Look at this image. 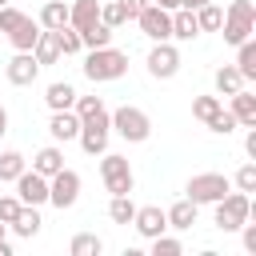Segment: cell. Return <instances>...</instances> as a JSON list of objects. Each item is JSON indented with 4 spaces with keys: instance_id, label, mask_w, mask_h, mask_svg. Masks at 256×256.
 Segmentation results:
<instances>
[{
    "instance_id": "1",
    "label": "cell",
    "mask_w": 256,
    "mask_h": 256,
    "mask_svg": "<svg viewBox=\"0 0 256 256\" xmlns=\"http://www.w3.org/2000/svg\"><path fill=\"white\" fill-rule=\"evenodd\" d=\"M124 72H128V52H120V48H112V44H104V48H88V56H84V76H88L92 84L120 80Z\"/></svg>"
},
{
    "instance_id": "2",
    "label": "cell",
    "mask_w": 256,
    "mask_h": 256,
    "mask_svg": "<svg viewBox=\"0 0 256 256\" xmlns=\"http://www.w3.org/2000/svg\"><path fill=\"white\" fill-rule=\"evenodd\" d=\"M0 32L8 36V44H12L16 52H32V44H36V36H40V20H32L28 12L4 4V8H0Z\"/></svg>"
},
{
    "instance_id": "3",
    "label": "cell",
    "mask_w": 256,
    "mask_h": 256,
    "mask_svg": "<svg viewBox=\"0 0 256 256\" xmlns=\"http://www.w3.org/2000/svg\"><path fill=\"white\" fill-rule=\"evenodd\" d=\"M220 32H224V44H244L252 32H256V4L252 0H232L224 8V20H220Z\"/></svg>"
},
{
    "instance_id": "4",
    "label": "cell",
    "mask_w": 256,
    "mask_h": 256,
    "mask_svg": "<svg viewBox=\"0 0 256 256\" xmlns=\"http://www.w3.org/2000/svg\"><path fill=\"white\" fill-rule=\"evenodd\" d=\"M108 120H112V132H116L120 140H128V144H144V140L152 136V120H148V112L136 108V104H120L116 112H108Z\"/></svg>"
},
{
    "instance_id": "5",
    "label": "cell",
    "mask_w": 256,
    "mask_h": 256,
    "mask_svg": "<svg viewBox=\"0 0 256 256\" xmlns=\"http://www.w3.org/2000/svg\"><path fill=\"white\" fill-rule=\"evenodd\" d=\"M212 224L220 232H240L244 220H252V196L248 192H224L216 204H212Z\"/></svg>"
},
{
    "instance_id": "6",
    "label": "cell",
    "mask_w": 256,
    "mask_h": 256,
    "mask_svg": "<svg viewBox=\"0 0 256 256\" xmlns=\"http://www.w3.org/2000/svg\"><path fill=\"white\" fill-rule=\"evenodd\" d=\"M100 180H104V188L112 196H132V188H136L132 164L120 152H100Z\"/></svg>"
},
{
    "instance_id": "7",
    "label": "cell",
    "mask_w": 256,
    "mask_h": 256,
    "mask_svg": "<svg viewBox=\"0 0 256 256\" xmlns=\"http://www.w3.org/2000/svg\"><path fill=\"white\" fill-rule=\"evenodd\" d=\"M108 136H112V120H108V108H100V112H92V116H84L80 120V148L88 152V156H100V152H108Z\"/></svg>"
},
{
    "instance_id": "8",
    "label": "cell",
    "mask_w": 256,
    "mask_h": 256,
    "mask_svg": "<svg viewBox=\"0 0 256 256\" xmlns=\"http://www.w3.org/2000/svg\"><path fill=\"white\" fill-rule=\"evenodd\" d=\"M188 200L200 208V204H216L224 192H232V180L224 176V172H200V176H192L188 180Z\"/></svg>"
},
{
    "instance_id": "9",
    "label": "cell",
    "mask_w": 256,
    "mask_h": 256,
    "mask_svg": "<svg viewBox=\"0 0 256 256\" xmlns=\"http://www.w3.org/2000/svg\"><path fill=\"white\" fill-rule=\"evenodd\" d=\"M80 200V172H72V168H60L56 176H48V204L52 208H72Z\"/></svg>"
},
{
    "instance_id": "10",
    "label": "cell",
    "mask_w": 256,
    "mask_h": 256,
    "mask_svg": "<svg viewBox=\"0 0 256 256\" xmlns=\"http://www.w3.org/2000/svg\"><path fill=\"white\" fill-rule=\"evenodd\" d=\"M136 24H140V32L156 44V40H172V12L168 8H160V4H144L140 12H136Z\"/></svg>"
},
{
    "instance_id": "11",
    "label": "cell",
    "mask_w": 256,
    "mask_h": 256,
    "mask_svg": "<svg viewBox=\"0 0 256 256\" xmlns=\"http://www.w3.org/2000/svg\"><path fill=\"white\" fill-rule=\"evenodd\" d=\"M148 72H152L156 80H172V76L180 72V48H176L172 40H156L152 52H148Z\"/></svg>"
},
{
    "instance_id": "12",
    "label": "cell",
    "mask_w": 256,
    "mask_h": 256,
    "mask_svg": "<svg viewBox=\"0 0 256 256\" xmlns=\"http://www.w3.org/2000/svg\"><path fill=\"white\" fill-rule=\"evenodd\" d=\"M16 196H20V204H48V176H40V172H32V168H24L16 180Z\"/></svg>"
},
{
    "instance_id": "13",
    "label": "cell",
    "mask_w": 256,
    "mask_h": 256,
    "mask_svg": "<svg viewBox=\"0 0 256 256\" xmlns=\"http://www.w3.org/2000/svg\"><path fill=\"white\" fill-rule=\"evenodd\" d=\"M4 76H8V84L28 88V84L40 76V64H36V56H32V52H16V56L4 64Z\"/></svg>"
},
{
    "instance_id": "14",
    "label": "cell",
    "mask_w": 256,
    "mask_h": 256,
    "mask_svg": "<svg viewBox=\"0 0 256 256\" xmlns=\"http://www.w3.org/2000/svg\"><path fill=\"white\" fill-rule=\"evenodd\" d=\"M132 228H136L144 240H152V236L168 232V216H164V208H156V204H144V208H136V216H132Z\"/></svg>"
},
{
    "instance_id": "15",
    "label": "cell",
    "mask_w": 256,
    "mask_h": 256,
    "mask_svg": "<svg viewBox=\"0 0 256 256\" xmlns=\"http://www.w3.org/2000/svg\"><path fill=\"white\" fill-rule=\"evenodd\" d=\"M48 132H52V140H56V144H68V140H76V136H80V116H76L72 108H64V112H52V120H48Z\"/></svg>"
},
{
    "instance_id": "16",
    "label": "cell",
    "mask_w": 256,
    "mask_h": 256,
    "mask_svg": "<svg viewBox=\"0 0 256 256\" xmlns=\"http://www.w3.org/2000/svg\"><path fill=\"white\" fill-rule=\"evenodd\" d=\"M32 56H36V64L44 68V64H56L64 52H60V36L52 32V28H40V36H36V44H32Z\"/></svg>"
},
{
    "instance_id": "17",
    "label": "cell",
    "mask_w": 256,
    "mask_h": 256,
    "mask_svg": "<svg viewBox=\"0 0 256 256\" xmlns=\"http://www.w3.org/2000/svg\"><path fill=\"white\" fill-rule=\"evenodd\" d=\"M96 20H100V0H72V4H68V24H72L76 32L92 28Z\"/></svg>"
},
{
    "instance_id": "18",
    "label": "cell",
    "mask_w": 256,
    "mask_h": 256,
    "mask_svg": "<svg viewBox=\"0 0 256 256\" xmlns=\"http://www.w3.org/2000/svg\"><path fill=\"white\" fill-rule=\"evenodd\" d=\"M232 100V116H236V124H244V128H256V96L248 92V88H240V92H232L228 96Z\"/></svg>"
},
{
    "instance_id": "19",
    "label": "cell",
    "mask_w": 256,
    "mask_h": 256,
    "mask_svg": "<svg viewBox=\"0 0 256 256\" xmlns=\"http://www.w3.org/2000/svg\"><path fill=\"white\" fill-rule=\"evenodd\" d=\"M40 224H44V220H40V208H36V204H20V212H16V220H12L8 228H12L16 236L32 240V236L40 232Z\"/></svg>"
},
{
    "instance_id": "20",
    "label": "cell",
    "mask_w": 256,
    "mask_h": 256,
    "mask_svg": "<svg viewBox=\"0 0 256 256\" xmlns=\"http://www.w3.org/2000/svg\"><path fill=\"white\" fill-rule=\"evenodd\" d=\"M196 36H200L196 12L192 8H172V40H196Z\"/></svg>"
},
{
    "instance_id": "21",
    "label": "cell",
    "mask_w": 256,
    "mask_h": 256,
    "mask_svg": "<svg viewBox=\"0 0 256 256\" xmlns=\"http://www.w3.org/2000/svg\"><path fill=\"white\" fill-rule=\"evenodd\" d=\"M64 168V152H60V144H48V148H40L36 156H32V172H40V176H56Z\"/></svg>"
},
{
    "instance_id": "22",
    "label": "cell",
    "mask_w": 256,
    "mask_h": 256,
    "mask_svg": "<svg viewBox=\"0 0 256 256\" xmlns=\"http://www.w3.org/2000/svg\"><path fill=\"white\" fill-rule=\"evenodd\" d=\"M44 104H48L52 112H64V108H72V104H76V88H72L68 80H56V84H48Z\"/></svg>"
},
{
    "instance_id": "23",
    "label": "cell",
    "mask_w": 256,
    "mask_h": 256,
    "mask_svg": "<svg viewBox=\"0 0 256 256\" xmlns=\"http://www.w3.org/2000/svg\"><path fill=\"white\" fill-rule=\"evenodd\" d=\"M164 216H168V228H176V232H188V228L196 224V204L184 196V200H176V204H172Z\"/></svg>"
},
{
    "instance_id": "24",
    "label": "cell",
    "mask_w": 256,
    "mask_h": 256,
    "mask_svg": "<svg viewBox=\"0 0 256 256\" xmlns=\"http://www.w3.org/2000/svg\"><path fill=\"white\" fill-rule=\"evenodd\" d=\"M212 84H216V96L224 100V96H232V92H240V88H244V76L236 72V64H224V68H216Z\"/></svg>"
},
{
    "instance_id": "25",
    "label": "cell",
    "mask_w": 256,
    "mask_h": 256,
    "mask_svg": "<svg viewBox=\"0 0 256 256\" xmlns=\"http://www.w3.org/2000/svg\"><path fill=\"white\" fill-rule=\"evenodd\" d=\"M64 24H68V4H64V0H44V8H40V28L60 32Z\"/></svg>"
},
{
    "instance_id": "26",
    "label": "cell",
    "mask_w": 256,
    "mask_h": 256,
    "mask_svg": "<svg viewBox=\"0 0 256 256\" xmlns=\"http://www.w3.org/2000/svg\"><path fill=\"white\" fill-rule=\"evenodd\" d=\"M236 72L244 76V84L256 80V40H252V36H248L244 44H236Z\"/></svg>"
},
{
    "instance_id": "27",
    "label": "cell",
    "mask_w": 256,
    "mask_h": 256,
    "mask_svg": "<svg viewBox=\"0 0 256 256\" xmlns=\"http://www.w3.org/2000/svg\"><path fill=\"white\" fill-rule=\"evenodd\" d=\"M68 252H72V256H100V252H104V240H100L96 232H76L72 244H68Z\"/></svg>"
},
{
    "instance_id": "28",
    "label": "cell",
    "mask_w": 256,
    "mask_h": 256,
    "mask_svg": "<svg viewBox=\"0 0 256 256\" xmlns=\"http://www.w3.org/2000/svg\"><path fill=\"white\" fill-rule=\"evenodd\" d=\"M220 20H224V8H220L216 0H208V4L196 8V24H200V32H220Z\"/></svg>"
},
{
    "instance_id": "29",
    "label": "cell",
    "mask_w": 256,
    "mask_h": 256,
    "mask_svg": "<svg viewBox=\"0 0 256 256\" xmlns=\"http://www.w3.org/2000/svg\"><path fill=\"white\" fill-rule=\"evenodd\" d=\"M28 168V160H24V152H16V148H8V152H0V180H16L20 172Z\"/></svg>"
},
{
    "instance_id": "30",
    "label": "cell",
    "mask_w": 256,
    "mask_h": 256,
    "mask_svg": "<svg viewBox=\"0 0 256 256\" xmlns=\"http://www.w3.org/2000/svg\"><path fill=\"white\" fill-rule=\"evenodd\" d=\"M108 216H112V224H132V216H136L132 196H112L108 200Z\"/></svg>"
},
{
    "instance_id": "31",
    "label": "cell",
    "mask_w": 256,
    "mask_h": 256,
    "mask_svg": "<svg viewBox=\"0 0 256 256\" xmlns=\"http://www.w3.org/2000/svg\"><path fill=\"white\" fill-rule=\"evenodd\" d=\"M80 44H84V48H104V44H112V28L96 20L92 28H84V32H80Z\"/></svg>"
},
{
    "instance_id": "32",
    "label": "cell",
    "mask_w": 256,
    "mask_h": 256,
    "mask_svg": "<svg viewBox=\"0 0 256 256\" xmlns=\"http://www.w3.org/2000/svg\"><path fill=\"white\" fill-rule=\"evenodd\" d=\"M100 24H108V28H120V24H128V12H124V4H120V0H100Z\"/></svg>"
},
{
    "instance_id": "33",
    "label": "cell",
    "mask_w": 256,
    "mask_h": 256,
    "mask_svg": "<svg viewBox=\"0 0 256 256\" xmlns=\"http://www.w3.org/2000/svg\"><path fill=\"white\" fill-rule=\"evenodd\" d=\"M220 108H224L220 96H196V100H192V116H196V120H212Z\"/></svg>"
},
{
    "instance_id": "34",
    "label": "cell",
    "mask_w": 256,
    "mask_h": 256,
    "mask_svg": "<svg viewBox=\"0 0 256 256\" xmlns=\"http://www.w3.org/2000/svg\"><path fill=\"white\" fill-rule=\"evenodd\" d=\"M148 244H152V256H180V252H184V244H180L176 236H168V232L152 236Z\"/></svg>"
},
{
    "instance_id": "35",
    "label": "cell",
    "mask_w": 256,
    "mask_h": 256,
    "mask_svg": "<svg viewBox=\"0 0 256 256\" xmlns=\"http://www.w3.org/2000/svg\"><path fill=\"white\" fill-rule=\"evenodd\" d=\"M232 184H236V192H248V196H252V192H256V164H252V160L240 164L236 176H232Z\"/></svg>"
},
{
    "instance_id": "36",
    "label": "cell",
    "mask_w": 256,
    "mask_h": 256,
    "mask_svg": "<svg viewBox=\"0 0 256 256\" xmlns=\"http://www.w3.org/2000/svg\"><path fill=\"white\" fill-rule=\"evenodd\" d=\"M56 36H60V52H64V56H76V52H84V44H80V32H76L72 24H64Z\"/></svg>"
},
{
    "instance_id": "37",
    "label": "cell",
    "mask_w": 256,
    "mask_h": 256,
    "mask_svg": "<svg viewBox=\"0 0 256 256\" xmlns=\"http://www.w3.org/2000/svg\"><path fill=\"white\" fill-rule=\"evenodd\" d=\"M204 124H208V128H212V132H220V136H228V132H232V128H236V116H232V112H228V108H220V112H216V116H212V120H204Z\"/></svg>"
},
{
    "instance_id": "38",
    "label": "cell",
    "mask_w": 256,
    "mask_h": 256,
    "mask_svg": "<svg viewBox=\"0 0 256 256\" xmlns=\"http://www.w3.org/2000/svg\"><path fill=\"white\" fill-rule=\"evenodd\" d=\"M104 108V100L100 96H76V104H72V112L84 120V116H92V112H100Z\"/></svg>"
},
{
    "instance_id": "39",
    "label": "cell",
    "mask_w": 256,
    "mask_h": 256,
    "mask_svg": "<svg viewBox=\"0 0 256 256\" xmlns=\"http://www.w3.org/2000/svg\"><path fill=\"white\" fill-rule=\"evenodd\" d=\"M16 212H20V196L12 192V196H0V220L4 224H12L16 220Z\"/></svg>"
},
{
    "instance_id": "40",
    "label": "cell",
    "mask_w": 256,
    "mask_h": 256,
    "mask_svg": "<svg viewBox=\"0 0 256 256\" xmlns=\"http://www.w3.org/2000/svg\"><path fill=\"white\" fill-rule=\"evenodd\" d=\"M120 4H124V12H128V20H136V12H140V8L148 4V0H120Z\"/></svg>"
},
{
    "instance_id": "41",
    "label": "cell",
    "mask_w": 256,
    "mask_h": 256,
    "mask_svg": "<svg viewBox=\"0 0 256 256\" xmlns=\"http://www.w3.org/2000/svg\"><path fill=\"white\" fill-rule=\"evenodd\" d=\"M244 152L256 160V128H248V136H244Z\"/></svg>"
},
{
    "instance_id": "42",
    "label": "cell",
    "mask_w": 256,
    "mask_h": 256,
    "mask_svg": "<svg viewBox=\"0 0 256 256\" xmlns=\"http://www.w3.org/2000/svg\"><path fill=\"white\" fill-rule=\"evenodd\" d=\"M4 132H8V108L0 104V136H4Z\"/></svg>"
},
{
    "instance_id": "43",
    "label": "cell",
    "mask_w": 256,
    "mask_h": 256,
    "mask_svg": "<svg viewBox=\"0 0 256 256\" xmlns=\"http://www.w3.org/2000/svg\"><path fill=\"white\" fill-rule=\"evenodd\" d=\"M200 4H208V0H180V8H192V12H196Z\"/></svg>"
},
{
    "instance_id": "44",
    "label": "cell",
    "mask_w": 256,
    "mask_h": 256,
    "mask_svg": "<svg viewBox=\"0 0 256 256\" xmlns=\"http://www.w3.org/2000/svg\"><path fill=\"white\" fill-rule=\"evenodd\" d=\"M152 4H160V8H168V12H172V8H180V0H152Z\"/></svg>"
},
{
    "instance_id": "45",
    "label": "cell",
    "mask_w": 256,
    "mask_h": 256,
    "mask_svg": "<svg viewBox=\"0 0 256 256\" xmlns=\"http://www.w3.org/2000/svg\"><path fill=\"white\" fill-rule=\"evenodd\" d=\"M0 256H12V244H8V236L0 240Z\"/></svg>"
},
{
    "instance_id": "46",
    "label": "cell",
    "mask_w": 256,
    "mask_h": 256,
    "mask_svg": "<svg viewBox=\"0 0 256 256\" xmlns=\"http://www.w3.org/2000/svg\"><path fill=\"white\" fill-rule=\"evenodd\" d=\"M4 236H8V224H4V220H0V240H4Z\"/></svg>"
},
{
    "instance_id": "47",
    "label": "cell",
    "mask_w": 256,
    "mask_h": 256,
    "mask_svg": "<svg viewBox=\"0 0 256 256\" xmlns=\"http://www.w3.org/2000/svg\"><path fill=\"white\" fill-rule=\"evenodd\" d=\"M4 4H8V0H0V8H4Z\"/></svg>"
}]
</instances>
